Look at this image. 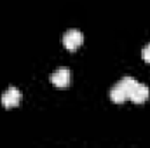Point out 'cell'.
I'll return each instance as SVG.
<instances>
[{"label":"cell","mask_w":150,"mask_h":148,"mask_svg":"<svg viewBox=\"0 0 150 148\" xmlns=\"http://www.w3.org/2000/svg\"><path fill=\"white\" fill-rule=\"evenodd\" d=\"M21 99H23V94H21L16 87H9V89L2 94V105H4L5 108H14V106H18V105L21 103Z\"/></svg>","instance_id":"obj_1"},{"label":"cell","mask_w":150,"mask_h":148,"mask_svg":"<svg viewBox=\"0 0 150 148\" xmlns=\"http://www.w3.org/2000/svg\"><path fill=\"white\" fill-rule=\"evenodd\" d=\"M84 42V35H82V32H79V30H68L65 35H63V45L68 49V51H75L80 44Z\"/></svg>","instance_id":"obj_2"},{"label":"cell","mask_w":150,"mask_h":148,"mask_svg":"<svg viewBox=\"0 0 150 148\" xmlns=\"http://www.w3.org/2000/svg\"><path fill=\"white\" fill-rule=\"evenodd\" d=\"M150 96V91L149 87L145 85V84H138L136 82V85L133 87V91H131V94H129V99L133 101V103H145L147 99H149Z\"/></svg>","instance_id":"obj_3"},{"label":"cell","mask_w":150,"mask_h":148,"mask_svg":"<svg viewBox=\"0 0 150 148\" xmlns=\"http://www.w3.org/2000/svg\"><path fill=\"white\" fill-rule=\"evenodd\" d=\"M70 78H72V73H70L68 68H58L54 73L51 75V82L56 87H67L70 84Z\"/></svg>","instance_id":"obj_4"},{"label":"cell","mask_w":150,"mask_h":148,"mask_svg":"<svg viewBox=\"0 0 150 148\" xmlns=\"http://www.w3.org/2000/svg\"><path fill=\"white\" fill-rule=\"evenodd\" d=\"M110 99H112L113 103L120 105V103H124V101H126V99H129V98H127V94H126L119 85H113L112 91H110Z\"/></svg>","instance_id":"obj_5"},{"label":"cell","mask_w":150,"mask_h":148,"mask_svg":"<svg viewBox=\"0 0 150 148\" xmlns=\"http://www.w3.org/2000/svg\"><path fill=\"white\" fill-rule=\"evenodd\" d=\"M126 94H127V98H129V94H131V91H133V87L136 85V80L133 78V77H124V78H120V82L117 84Z\"/></svg>","instance_id":"obj_6"},{"label":"cell","mask_w":150,"mask_h":148,"mask_svg":"<svg viewBox=\"0 0 150 148\" xmlns=\"http://www.w3.org/2000/svg\"><path fill=\"white\" fill-rule=\"evenodd\" d=\"M142 58H143V61L150 63V44H147V45L142 49Z\"/></svg>","instance_id":"obj_7"}]
</instances>
